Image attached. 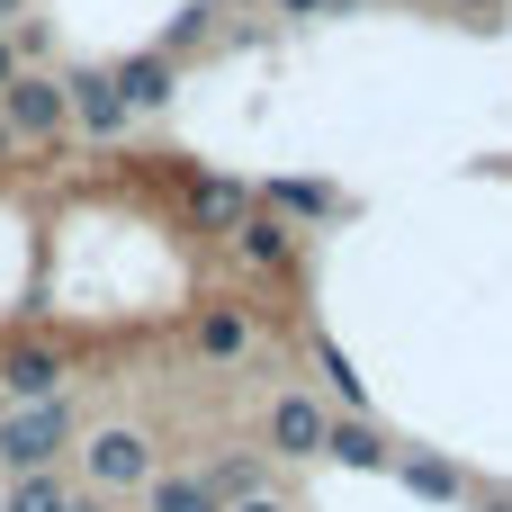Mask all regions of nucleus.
<instances>
[{
  "label": "nucleus",
  "instance_id": "obj_1",
  "mask_svg": "<svg viewBox=\"0 0 512 512\" xmlns=\"http://www.w3.org/2000/svg\"><path fill=\"white\" fill-rule=\"evenodd\" d=\"M0 126L27 135V144H54V135L72 126L63 81H54V72H9V81H0Z\"/></svg>",
  "mask_w": 512,
  "mask_h": 512
},
{
  "label": "nucleus",
  "instance_id": "obj_2",
  "mask_svg": "<svg viewBox=\"0 0 512 512\" xmlns=\"http://www.w3.org/2000/svg\"><path fill=\"white\" fill-rule=\"evenodd\" d=\"M81 468H90V486L108 495V486H153V441L144 432H126V423H108V432H90L81 441Z\"/></svg>",
  "mask_w": 512,
  "mask_h": 512
},
{
  "label": "nucleus",
  "instance_id": "obj_3",
  "mask_svg": "<svg viewBox=\"0 0 512 512\" xmlns=\"http://www.w3.org/2000/svg\"><path fill=\"white\" fill-rule=\"evenodd\" d=\"M72 432V405L54 396V405H18L9 423H0V459L27 477V468H54V441Z\"/></svg>",
  "mask_w": 512,
  "mask_h": 512
},
{
  "label": "nucleus",
  "instance_id": "obj_4",
  "mask_svg": "<svg viewBox=\"0 0 512 512\" xmlns=\"http://www.w3.org/2000/svg\"><path fill=\"white\" fill-rule=\"evenodd\" d=\"M234 261L243 270H261V279H297V225H279V216H243L234 225Z\"/></svg>",
  "mask_w": 512,
  "mask_h": 512
},
{
  "label": "nucleus",
  "instance_id": "obj_5",
  "mask_svg": "<svg viewBox=\"0 0 512 512\" xmlns=\"http://www.w3.org/2000/svg\"><path fill=\"white\" fill-rule=\"evenodd\" d=\"M324 441H333V414H324L315 396H279V405H270V450H279V459H315Z\"/></svg>",
  "mask_w": 512,
  "mask_h": 512
},
{
  "label": "nucleus",
  "instance_id": "obj_6",
  "mask_svg": "<svg viewBox=\"0 0 512 512\" xmlns=\"http://www.w3.org/2000/svg\"><path fill=\"white\" fill-rule=\"evenodd\" d=\"M63 108H72L90 135H117V126L135 117V108L117 99V72H72V81H63Z\"/></svg>",
  "mask_w": 512,
  "mask_h": 512
},
{
  "label": "nucleus",
  "instance_id": "obj_7",
  "mask_svg": "<svg viewBox=\"0 0 512 512\" xmlns=\"http://www.w3.org/2000/svg\"><path fill=\"white\" fill-rule=\"evenodd\" d=\"M189 351L198 360H243L252 351V306H198V324H189Z\"/></svg>",
  "mask_w": 512,
  "mask_h": 512
},
{
  "label": "nucleus",
  "instance_id": "obj_8",
  "mask_svg": "<svg viewBox=\"0 0 512 512\" xmlns=\"http://www.w3.org/2000/svg\"><path fill=\"white\" fill-rule=\"evenodd\" d=\"M171 90H180V63H171V54H135V63H117V99H126V108H162Z\"/></svg>",
  "mask_w": 512,
  "mask_h": 512
},
{
  "label": "nucleus",
  "instance_id": "obj_9",
  "mask_svg": "<svg viewBox=\"0 0 512 512\" xmlns=\"http://www.w3.org/2000/svg\"><path fill=\"white\" fill-rule=\"evenodd\" d=\"M9 512H72V486H63L54 468H27V477L9 486Z\"/></svg>",
  "mask_w": 512,
  "mask_h": 512
},
{
  "label": "nucleus",
  "instance_id": "obj_10",
  "mask_svg": "<svg viewBox=\"0 0 512 512\" xmlns=\"http://www.w3.org/2000/svg\"><path fill=\"white\" fill-rule=\"evenodd\" d=\"M153 512H225V495H216L207 477H162V486H153Z\"/></svg>",
  "mask_w": 512,
  "mask_h": 512
},
{
  "label": "nucleus",
  "instance_id": "obj_11",
  "mask_svg": "<svg viewBox=\"0 0 512 512\" xmlns=\"http://www.w3.org/2000/svg\"><path fill=\"white\" fill-rule=\"evenodd\" d=\"M324 450H342V459H360V468H387V459H396L369 423H333V441H324Z\"/></svg>",
  "mask_w": 512,
  "mask_h": 512
},
{
  "label": "nucleus",
  "instance_id": "obj_12",
  "mask_svg": "<svg viewBox=\"0 0 512 512\" xmlns=\"http://www.w3.org/2000/svg\"><path fill=\"white\" fill-rule=\"evenodd\" d=\"M270 207H288V216H324V207H333V189H324V180H279V189H270Z\"/></svg>",
  "mask_w": 512,
  "mask_h": 512
},
{
  "label": "nucleus",
  "instance_id": "obj_13",
  "mask_svg": "<svg viewBox=\"0 0 512 512\" xmlns=\"http://www.w3.org/2000/svg\"><path fill=\"white\" fill-rule=\"evenodd\" d=\"M279 9H288V18H306V9H333V0H279Z\"/></svg>",
  "mask_w": 512,
  "mask_h": 512
},
{
  "label": "nucleus",
  "instance_id": "obj_14",
  "mask_svg": "<svg viewBox=\"0 0 512 512\" xmlns=\"http://www.w3.org/2000/svg\"><path fill=\"white\" fill-rule=\"evenodd\" d=\"M459 9H468V18H495V9H504V0H459Z\"/></svg>",
  "mask_w": 512,
  "mask_h": 512
},
{
  "label": "nucleus",
  "instance_id": "obj_15",
  "mask_svg": "<svg viewBox=\"0 0 512 512\" xmlns=\"http://www.w3.org/2000/svg\"><path fill=\"white\" fill-rule=\"evenodd\" d=\"M234 512H288V504H261V495H243V504H234Z\"/></svg>",
  "mask_w": 512,
  "mask_h": 512
},
{
  "label": "nucleus",
  "instance_id": "obj_16",
  "mask_svg": "<svg viewBox=\"0 0 512 512\" xmlns=\"http://www.w3.org/2000/svg\"><path fill=\"white\" fill-rule=\"evenodd\" d=\"M9 72H18V54H9V45H0V81H9Z\"/></svg>",
  "mask_w": 512,
  "mask_h": 512
},
{
  "label": "nucleus",
  "instance_id": "obj_17",
  "mask_svg": "<svg viewBox=\"0 0 512 512\" xmlns=\"http://www.w3.org/2000/svg\"><path fill=\"white\" fill-rule=\"evenodd\" d=\"M18 9H27V0H0V27H9V18H18Z\"/></svg>",
  "mask_w": 512,
  "mask_h": 512
},
{
  "label": "nucleus",
  "instance_id": "obj_18",
  "mask_svg": "<svg viewBox=\"0 0 512 512\" xmlns=\"http://www.w3.org/2000/svg\"><path fill=\"white\" fill-rule=\"evenodd\" d=\"M72 512H108V504H72Z\"/></svg>",
  "mask_w": 512,
  "mask_h": 512
}]
</instances>
